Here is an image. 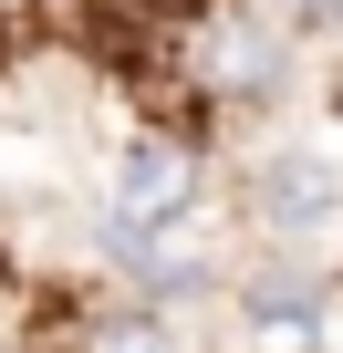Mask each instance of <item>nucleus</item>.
Wrapping results in <instances>:
<instances>
[{"label": "nucleus", "instance_id": "nucleus-2", "mask_svg": "<svg viewBox=\"0 0 343 353\" xmlns=\"http://www.w3.org/2000/svg\"><path fill=\"white\" fill-rule=\"evenodd\" d=\"M198 73H208L219 94H239V104H271V94H281V32H260V21H208V32H198Z\"/></svg>", "mask_w": 343, "mask_h": 353}, {"label": "nucleus", "instance_id": "nucleus-3", "mask_svg": "<svg viewBox=\"0 0 343 353\" xmlns=\"http://www.w3.org/2000/svg\"><path fill=\"white\" fill-rule=\"evenodd\" d=\"M343 208V166L333 156H271L260 166V219L271 229H322Z\"/></svg>", "mask_w": 343, "mask_h": 353}, {"label": "nucleus", "instance_id": "nucleus-5", "mask_svg": "<svg viewBox=\"0 0 343 353\" xmlns=\"http://www.w3.org/2000/svg\"><path fill=\"white\" fill-rule=\"evenodd\" d=\"M84 353H188V343H177V332H166L156 312H115V322H104V332H94Z\"/></svg>", "mask_w": 343, "mask_h": 353}, {"label": "nucleus", "instance_id": "nucleus-1", "mask_svg": "<svg viewBox=\"0 0 343 353\" xmlns=\"http://www.w3.org/2000/svg\"><path fill=\"white\" fill-rule=\"evenodd\" d=\"M188 208H198V156H188V145H135V156L115 166L104 239H115V250H135V239H156V229H177Z\"/></svg>", "mask_w": 343, "mask_h": 353}, {"label": "nucleus", "instance_id": "nucleus-4", "mask_svg": "<svg viewBox=\"0 0 343 353\" xmlns=\"http://www.w3.org/2000/svg\"><path fill=\"white\" fill-rule=\"evenodd\" d=\"M239 332H250V353H322V291L312 281H260L239 301Z\"/></svg>", "mask_w": 343, "mask_h": 353}]
</instances>
